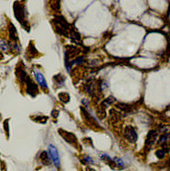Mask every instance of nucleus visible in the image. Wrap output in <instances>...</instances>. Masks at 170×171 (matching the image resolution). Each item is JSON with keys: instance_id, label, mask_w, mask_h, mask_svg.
<instances>
[{"instance_id": "9", "label": "nucleus", "mask_w": 170, "mask_h": 171, "mask_svg": "<svg viewBox=\"0 0 170 171\" xmlns=\"http://www.w3.org/2000/svg\"><path fill=\"white\" fill-rule=\"evenodd\" d=\"M156 155L159 159H162L165 155V152L163 150H159L156 152Z\"/></svg>"}, {"instance_id": "1", "label": "nucleus", "mask_w": 170, "mask_h": 171, "mask_svg": "<svg viewBox=\"0 0 170 171\" xmlns=\"http://www.w3.org/2000/svg\"><path fill=\"white\" fill-rule=\"evenodd\" d=\"M14 13L16 19L19 22V23L25 29H30L28 25L26 15V10L24 5L19 1H16L14 3Z\"/></svg>"}, {"instance_id": "8", "label": "nucleus", "mask_w": 170, "mask_h": 171, "mask_svg": "<svg viewBox=\"0 0 170 171\" xmlns=\"http://www.w3.org/2000/svg\"><path fill=\"white\" fill-rule=\"evenodd\" d=\"M1 48L3 51H6L9 49L8 45L3 40L1 41Z\"/></svg>"}, {"instance_id": "2", "label": "nucleus", "mask_w": 170, "mask_h": 171, "mask_svg": "<svg viewBox=\"0 0 170 171\" xmlns=\"http://www.w3.org/2000/svg\"><path fill=\"white\" fill-rule=\"evenodd\" d=\"M125 137L131 143H135L138 140V134L134 128L128 126L125 129Z\"/></svg>"}, {"instance_id": "4", "label": "nucleus", "mask_w": 170, "mask_h": 171, "mask_svg": "<svg viewBox=\"0 0 170 171\" xmlns=\"http://www.w3.org/2000/svg\"><path fill=\"white\" fill-rule=\"evenodd\" d=\"M35 77L36 81H37L39 85L41 88L44 89H47L48 88L47 82L45 79L44 76L39 72H36L35 74Z\"/></svg>"}, {"instance_id": "10", "label": "nucleus", "mask_w": 170, "mask_h": 171, "mask_svg": "<svg viewBox=\"0 0 170 171\" xmlns=\"http://www.w3.org/2000/svg\"><path fill=\"white\" fill-rule=\"evenodd\" d=\"M114 161H115V163H116V164L117 163V165H118L119 167H122V168L124 167V164L123 161L121 159L115 157L114 158Z\"/></svg>"}, {"instance_id": "6", "label": "nucleus", "mask_w": 170, "mask_h": 171, "mask_svg": "<svg viewBox=\"0 0 170 171\" xmlns=\"http://www.w3.org/2000/svg\"><path fill=\"white\" fill-rule=\"evenodd\" d=\"M157 136V134L154 131H151L149 133L146 140V143L149 145H151L155 140Z\"/></svg>"}, {"instance_id": "5", "label": "nucleus", "mask_w": 170, "mask_h": 171, "mask_svg": "<svg viewBox=\"0 0 170 171\" xmlns=\"http://www.w3.org/2000/svg\"><path fill=\"white\" fill-rule=\"evenodd\" d=\"M64 133L63 137H64V139H66V141L70 142V143H74L76 145V138L75 137L74 135H72L71 133L67 132L66 131H62Z\"/></svg>"}, {"instance_id": "3", "label": "nucleus", "mask_w": 170, "mask_h": 171, "mask_svg": "<svg viewBox=\"0 0 170 171\" xmlns=\"http://www.w3.org/2000/svg\"><path fill=\"white\" fill-rule=\"evenodd\" d=\"M48 150L51 160L56 167L58 168L60 165V158L57 148L53 145H50L49 146Z\"/></svg>"}, {"instance_id": "7", "label": "nucleus", "mask_w": 170, "mask_h": 171, "mask_svg": "<svg viewBox=\"0 0 170 171\" xmlns=\"http://www.w3.org/2000/svg\"><path fill=\"white\" fill-rule=\"evenodd\" d=\"M41 161H43V163L44 164L46 165H48V163H50V159L49 158L48 154L46 151L43 152L41 154Z\"/></svg>"}]
</instances>
